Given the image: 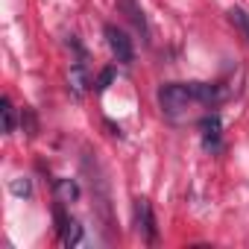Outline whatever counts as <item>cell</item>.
I'll return each mask as SVG.
<instances>
[{"mask_svg": "<svg viewBox=\"0 0 249 249\" xmlns=\"http://www.w3.org/2000/svg\"><path fill=\"white\" fill-rule=\"evenodd\" d=\"M226 97H229V91L220 82H167L156 94L161 114L170 117V120L185 117L194 106L217 108Z\"/></svg>", "mask_w": 249, "mask_h": 249, "instance_id": "obj_1", "label": "cell"}, {"mask_svg": "<svg viewBox=\"0 0 249 249\" xmlns=\"http://www.w3.org/2000/svg\"><path fill=\"white\" fill-rule=\"evenodd\" d=\"M103 36H106V44H108L111 56H114L120 65H132V62H135V44H132V38L126 36V30H120L117 24H106V27H103Z\"/></svg>", "mask_w": 249, "mask_h": 249, "instance_id": "obj_2", "label": "cell"}, {"mask_svg": "<svg viewBox=\"0 0 249 249\" xmlns=\"http://www.w3.org/2000/svg\"><path fill=\"white\" fill-rule=\"evenodd\" d=\"M132 214H135V231L141 234V240L147 246H156L159 243V226H156V214H153L150 199L138 196L135 205H132Z\"/></svg>", "mask_w": 249, "mask_h": 249, "instance_id": "obj_3", "label": "cell"}, {"mask_svg": "<svg viewBox=\"0 0 249 249\" xmlns=\"http://www.w3.org/2000/svg\"><path fill=\"white\" fill-rule=\"evenodd\" d=\"M91 88H94V79L88 73V56H76V62L68 71V91L73 100H82Z\"/></svg>", "mask_w": 249, "mask_h": 249, "instance_id": "obj_4", "label": "cell"}, {"mask_svg": "<svg viewBox=\"0 0 249 249\" xmlns=\"http://www.w3.org/2000/svg\"><path fill=\"white\" fill-rule=\"evenodd\" d=\"M199 135H202V147L208 153L223 150V117L217 111H208L205 117H199Z\"/></svg>", "mask_w": 249, "mask_h": 249, "instance_id": "obj_5", "label": "cell"}, {"mask_svg": "<svg viewBox=\"0 0 249 249\" xmlns=\"http://www.w3.org/2000/svg\"><path fill=\"white\" fill-rule=\"evenodd\" d=\"M117 9L126 15V21L141 33L144 41H150V24H147V15H144V9H141L138 0H117Z\"/></svg>", "mask_w": 249, "mask_h": 249, "instance_id": "obj_6", "label": "cell"}, {"mask_svg": "<svg viewBox=\"0 0 249 249\" xmlns=\"http://www.w3.org/2000/svg\"><path fill=\"white\" fill-rule=\"evenodd\" d=\"M53 194H56V199L59 202H76L79 199V185L73 182V179H53Z\"/></svg>", "mask_w": 249, "mask_h": 249, "instance_id": "obj_7", "label": "cell"}, {"mask_svg": "<svg viewBox=\"0 0 249 249\" xmlns=\"http://www.w3.org/2000/svg\"><path fill=\"white\" fill-rule=\"evenodd\" d=\"M226 15H229V24H231V27L240 33V38L249 44V12H246L243 6H231Z\"/></svg>", "mask_w": 249, "mask_h": 249, "instance_id": "obj_8", "label": "cell"}, {"mask_svg": "<svg viewBox=\"0 0 249 249\" xmlns=\"http://www.w3.org/2000/svg\"><path fill=\"white\" fill-rule=\"evenodd\" d=\"M0 114H3V132H6V135H15V132H18V120H21V114L15 111V106H12L9 97L0 100Z\"/></svg>", "mask_w": 249, "mask_h": 249, "instance_id": "obj_9", "label": "cell"}, {"mask_svg": "<svg viewBox=\"0 0 249 249\" xmlns=\"http://www.w3.org/2000/svg\"><path fill=\"white\" fill-rule=\"evenodd\" d=\"M82 237H85V234H82V226H79V220H73V217H71V220L65 223V229L59 231L62 246H79V243H82Z\"/></svg>", "mask_w": 249, "mask_h": 249, "instance_id": "obj_10", "label": "cell"}, {"mask_svg": "<svg viewBox=\"0 0 249 249\" xmlns=\"http://www.w3.org/2000/svg\"><path fill=\"white\" fill-rule=\"evenodd\" d=\"M21 129H24L30 138H36V135H38V117H36V111H33L30 106H24V108H21Z\"/></svg>", "mask_w": 249, "mask_h": 249, "instance_id": "obj_11", "label": "cell"}, {"mask_svg": "<svg viewBox=\"0 0 249 249\" xmlns=\"http://www.w3.org/2000/svg\"><path fill=\"white\" fill-rule=\"evenodd\" d=\"M114 76H117V68H114V65H106V68L97 73V79H94V91H97V94H103V91L114 82Z\"/></svg>", "mask_w": 249, "mask_h": 249, "instance_id": "obj_12", "label": "cell"}, {"mask_svg": "<svg viewBox=\"0 0 249 249\" xmlns=\"http://www.w3.org/2000/svg\"><path fill=\"white\" fill-rule=\"evenodd\" d=\"M9 191H12L15 196H21V199H30V196H33V179H27V176H18V179H12Z\"/></svg>", "mask_w": 249, "mask_h": 249, "instance_id": "obj_13", "label": "cell"}]
</instances>
